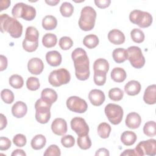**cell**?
I'll return each mask as SVG.
<instances>
[{"mask_svg":"<svg viewBox=\"0 0 156 156\" xmlns=\"http://www.w3.org/2000/svg\"><path fill=\"white\" fill-rule=\"evenodd\" d=\"M71 57L76 77L80 80H87L90 76V62L86 51L81 48H77L73 51Z\"/></svg>","mask_w":156,"mask_h":156,"instance_id":"6da1fadb","label":"cell"},{"mask_svg":"<svg viewBox=\"0 0 156 156\" xmlns=\"http://www.w3.org/2000/svg\"><path fill=\"white\" fill-rule=\"evenodd\" d=\"M1 32H7L14 38H20L23 33L22 24L15 18L9 16L7 14H1L0 16Z\"/></svg>","mask_w":156,"mask_h":156,"instance_id":"7a4b0ae2","label":"cell"},{"mask_svg":"<svg viewBox=\"0 0 156 156\" xmlns=\"http://www.w3.org/2000/svg\"><path fill=\"white\" fill-rule=\"evenodd\" d=\"M96 18V12L95 10L90 6L84 7L81 10L79 20V27L84 31L92 30L94 27Z\"/></svg>","mask_w":156,"mask_h":156,"instance_id":"3957f363","label":"cell"},{"mask_svg":"<svg viewBox=\"0 0 156 156\" xmlns=\"http://www.w3.org/2000/svg\"><path fill=\"white\" fill-rule=\"evenodd\" d=\"M12 14L15 18H21L26 21H32L36 16V10L31 5L18 2L13 6Z\"/></svg>","mask_w":156,"mask_h":156,"instance_id":"277c9868","label":"cell"},{"mask_svg":"<svg viewBox=\"0 0 156 156\" xmlns=\"http://www.w3.org/2000/svg\"><path fill=\"white\" fill-rule=\"evenodd\" d=\"M51 104L46 102L43 99H38L35 104V119L41 124L47 123L51 118L50 109Z\"/></svg>","mask_w":156,"mask_h":156,"instance_id":"5b68a950","label":"cell"},{"mask_svg":"<svg viewBox=\"0 0 156 156\" xmlns=\"http://www.w3.org/2000/svg\"><path fill=\"white\" fill-rule=\"evenodd\" d=\"M129 20L132 23L141 28L148 27L152 23V15L148 12L140 10L132 11L129 15Z\"/></svg>","mask_w":156,"mask_h":156,"instance_id":"8992f818","label":"cell"},{"mask_svg":"<svg viewBox=\"0 0 156 156\" xmlns=\"http://www.w3.org/2000/svg\"><path fill=\"white\" fill-rule=\"evenodd\" d=\"M71 79L69 71L65 68H60L52 71L49 77L48 80L51 85L55 87H60L68 83Z\"/></svg>","mask_w":156,"mask_h":156,"instance_id":"52a82bcc","label":"cell"},{"mask_svg":"<svg viewBox=\"0 0 156 156\" xmlns=\"http://www.w3.org/2000/svg\"><path fill=\"white\" fill-rule=\"evenodd\" d=\"M127 59L131 65L137 69L141 68L145 64V58L143 55L141 49L135 46H130L127 48Z\"/></svg>","mask_w":156,"mask_h":156,"instance_id":"ba28073f","label":"cell"},{"mask_svg":"<svg viewBox=\"0 0 156 156\" xmlns=\"http://www.w3.org/2000/svg\"><path fill=\"white\" fill-rule=\"evenodd\" d=\"M105 114L108 121L113 125L119 124L123 116V110L122 107L115 104H108L105 107Z\"/></svg>","mask_w":156,"mask_h":156,"instance_id":"9c48e42d","label":"cell"},{"mask_svg":"<svg viewBox=\"0 0 156 156\" xmlns=\"http://www.w3.org/2000/svg\"><path fill=\"white\" fill-rule=\"evenodd\" d=\"M134 150L136 155H147L154 156L156 154V141L155 139L142 141L138 144Z\"/></svg>","mask_w":156,"mask_h":156,"instance_id":"30bf717a","label":"cell"},{"mask_svg":"<svg viewBox=\"0 0 156 156\" xmlns=\"http://www.w3.org/2000/svg\"><path fill=\"white\" fill-rule=\"evenodd\" d=\"M66 106L68 108L76 113H82L87 111L88 108V105L86 101L76 96H73L66 100Z\"/></svg>","mask_w":156,"mask_h":156,"instance_id":"8fae6325","label":"cell"},{"mask_svg":"<svg viewBox=\"0 0 156 156\" xmlns=\"http://www.w3.org/2000/svg\"><path fill=\"white\" fill-rule=\"evenodd\" d=\"M71 127L79 136L87 135L89 132V127L85 120L80 117H74L71 121Z\"/></svg>","mask_w":156,"mask_h":156,"instance_id":"7c38bea8","label":"cell"},{"mask_svg":"<svg viewBox=\"0 0 156 156\" xmlns=\"http://www.w3.org/2000/svg\"><path fill=\"white\" fill-rule=\"evenodd\" d=\"M51 129L54 133L59 136H63L67 132V124L66 121L60 118L55 119L51 124Z\"/></svg>","mask_w":156,"mask_h":156,"instance_id":"4fadbf2b","label":"cell"},{"mask_svg":"<svg viewBox=\"0 0 156 156\" xmlns=\"http://www.w3.org/2000/svg\"><path fill=\"white\" fill-rule=\"evenodd\" d=\"M27 69L31 74L38 75L41 73L44 69V63L39 58H32L28 62Z\"/></svg>","mask_w":156,"mask_h":156,"instance_id":"5bb4252c","label":"cell"},{"mask_svg":"<svg viewBox=\"0 0 156 156\" xmlns=\"http://www.w3.org/2000/svg\"><path fill=\"white\" fill-rule=\"evenodd\" d=\"M105 98V97L104 92L100 90H92L88 94V99L90 102L94 106L101 105L104 103Z\"/></svg>","mask_w":156,"mask_h":156,"instance_id":"9a60e30c","label":"cell"},{"mask_svg":"<svg viewBox=\"0 0 156 156\" xmlns=\"http://www.w3.org/2000/svg\"><path fill=\"white\" fill-rule=\"evenodd\" d=\"M126 125L130 129H135L140 127L141 122V118L139 114L136 112L129 113L125 120Z\"/></svg>","mask_w":156,"mask_h":156,"instance_id":"2e32d148","label":"cell"},{"mask_svg":"<svg viewBox=\"0 0 156 156\" xmlns=\"http://www.w3.org/2000/svg\"><path fill=\"white\" fill-rule=\"evenodd\" d=\"M108 39L114 44H121L125 41V35L119 30L115 29L108 32Z\"/></svg>","mask_w":156,"mask_h":156,"instance_id":"e0dca14e","label":"cell"},{"mask_svg":"<svg viewBox=\"0 0 156 156\" xmlns=\"http://www.w3.org/2000/svg\"><path fill=\"white\" fill-rule=\"evenodd\" d=\"M144 101L149 105L155 104L156 102V85L155 84L148 86L145 90L144 96Z\"/></svg>","mask_w":156,"mask_h":156,"instance_id":"ac0fdd59","label":"cell"},{"mask_svg":"<svg viewBox=\"0 0 156 156\" xmlns=\"http://www.w3.org/2000/svg\"><path fill=\"white\" fill-rule=\"evenodd\" d=\"M27 105L22 101H17L12 107V115L17 118H21L24 116L27 113Z\"/></svg>","mask_w":156,"mask_h":156,"instance_id":"d6986e66","label":"cell"},{"mask_svg":"<svg viewBox=\"0 0 156 156\" xmlns=\"http://www.w3.org/2000/svg\"><path fill=\"white\" fill-rule=\"evenodd\" d=\"M46 60L48 63L52 66H57L62 62V55L57 51H49L46 54Z\"/></svg>","mask_w":156,"mask_h":156,"instance_id":"ffe728a7","label":"cell"},{"mask_svg":"<svg viewBox=\"0 0 156 156\" xmlns=\"http://www.w3.org/2000/svg\"><path fill=\"white\" fill-rule=\"evenodd\" d=\"M140 90L141 84L136 80H130L124 86V91L129 96H135L140 92Z\"/></svg>","mask_w":156,"mask_h":156,"instance_id":"44dd1931","label":"cell"},{"mask_svg":"<svg viewBox=\"0 0 156 156\" xmlns=\"http://www.w3.org/2000/svg\"><path fill=\"white\" fill-rule=\"evenodd\" d=\"M41 98L46 102L52 104L57 99V94L55 90L51 88H45L42 90Z\"/></svg>","mask_w":156,"mask_h":156,"instance_id":"7402d4cb","label":"cell"},{"mask_svg":"<svg viewBox=\"0 0 156 156\" xmlns=\"http://www.w3.org/2000/svg\"><path fill=\"white\" fill-rule=\"evenodd\" d=\"M111 78L116 82L120 83L125 80L127 77V74L125 70L120 67L114 68L111 71Z\"/></svg>","mask_w":156,"mask_h":156,"instance_id":"603a6c76","label":"cell"},{"mask_svg":"<svg viewBox=\"0 0 156 156\" xmlns=\"http://www.w3.org/2000/svg\"><path fill=\"white\" fill-rule=\"evenodd\" d=\"M136 135L132 131L127 130L124 132L121 136V142L126 146H132L136 141Z\"/></svg>","mask_w":156,"mask_h":156,"instance_id":"cb8c5ba5","label":"cell"},{"mask_svg":"<svg viewBox=\"0 0 156 156\" xmlns=\"http://www.w3.org/2000/svg\"><path fill=\"white\" fill-rule=\"evenodd\" d=\"M57 25V20L56 18L52 15L45 16L42 20V26L46 30H51L54 29Z\"/></svg>","mask_w":156,"mask_h":156,"instance_id":"d4e9b609","label":"cell"},{"mask_svg":"<svg viewBox=\"0 0 156 156\" xmlns=\"http://www.w3.org/2000/svg\"><path fill=\"white\" fill-rule=\"evenodd\" d=\"M112 57L115 62L117 63H122L127 59V51L121 48H116L113 50L112 52Z\"/></svg>","mask_w":156,"mask_h":156,"instance_id":"484cf974","label":"cell"},{"mask_svg":"<svg viewBox=\"0 0 156 156\" xmlns=\"http://www.w3.org/2000/svg\"><path fill=\"white\" fill-rule=\"evenodd\" d=\"M46 143V139L45 136L41 134L35 135L31 140L30 145L32 149L35 150H39L44 147Z\"/></svg>","mask_w":156,"mask_h":156,"instance_id":"4316f807","label":"cell"},{"mask_svg":"<svg viewBox=\"0 0 156 156\" xmlns=\"http://www.w3.org/2000/svg\"><path fill=\"white\" fill-rule=\"evenodd\" d=\"M94 71H103L107 73L109 69V64L107 60L104 58H98L93 64Z\"/></svg>","mask_w":156,"mask_h":156,"instance_id":"83f0119b","label":"cell"},{"mask_svg":"<svg viewBox=\"0 0 156 156\" xmlns=\"http://www.w3.org/2000/svg\"><path fill=\"white\" fill-rule=\"evenodd\" d=\"M57 36L51 33H47L44 35L42 38V43L46 48H50L55 46L57 44Z\"/></svg>","mask_w":156,"mask_h":156,"instance_id":"f1b7e54d","label":"cell"},{"mask_svg":"<svg viewBox=\"0 0 156 156\" xmlns=\"http://www.w3.org/2000/svg\"><path fill=\"white\" fill-rule=\"evenodd\" d=\"M38 37L39 33L35 27L29 26L26 29L24 38L25 40L30 42H38Z\"/></svg>","mask_w":156,"mask_h":156,"instance_id":"f546056e","label":"cell"},{"mask_svg":"<svg viewBox=\"0 0 156 156\" xmlns=\"http://www.w3.org/2000/svg\"><path fill=\"white\" fill-rule=\"evenodd\" d=\"M98 37L94 34L86 35L83 40V44L88 49H93L99 44Z\"/></svg>","mask_w":156,"mask_h":156,"instance_id":"4dcf8cb0","label":"cell"},{"mask_svg":"<svg viewBox=\"0 0 156 156\" xmlns=\"http://www.w3.org/2000/svg\"><path fill=\"white\" fill-rule=\"evenodd\" d=\"M98 133L102 138H107L111 132L110 126L106 122H101L98 127Z\"/></svg>","mask_w":156,"mask_h":156,"instance_id":"1f68e13d","label":"cell"},{"mask_svg":"<svg viewBox=\"0 0 156 156\" xmlns=\"http://www.w3.org/2000/svg\"><path fill=\"white\" fill-rule=\"evenodd\" d=\"M143 132L147 136H154L156 135L155 122L154 121H151L145 123L143 127Z\"/></svg>","mask_w":156,"mask_h":156,"instance_id":"d6a6232c","label":"cell"},{"mask_svg":"<svg viewBox=\"0 0 156 156\" xmlns=\"http://www.w3.org/2000/svg\"><path fill=\"white\" fill-rule=\"evenodd\" d=\"M9 82L10 86L15 89L21 88L24 84L23 77L18 74H13L9 78Z\"/></svg>","mask_w":156,"mask_h":156,"instance_id":"836d02e7","label":"cell"},{"mask_svg":"<svg viewBox=\"0 0 156 156\" xmlns=\"http://www.w3.org/2000/svg\"><path fill=\"white\" fill-rule=\"evenodd\" d=\"M60 12L63 16L69 17L74 12V7L71 3L64 2L60 7Z\"/></svg>","mask_w":156,"mask_h":156,"instance_id":"e575fe53","label":"cell"},{"mask_svg":"<svg viewBox=\"0 0 156 156\" xmlns=\"http://www.w3.org/2000/svg\"><path fill=\"white\" fill-rule=\"evenodd\" d=\"M77 143L78 146L83 150H87L91 146V141L88 135L79 136Z\"/></svg>","mask_w":156,"mask_h":156,"instance_id":"d590c367","label":"cell"},{"mask_svg":"<svg viewBox=\"0 0 156 156\" xmlns=\"http://www.w3.org/2000/svg\"><path fill=\"white\" fill-rule=\"evenodd\" d=\"M130 37L132 40L136 43H141L144 40V32L140 29L135 28L132 30L130 32Z\"/></svg>","mask_w":156,"mask_h":156,"instance_id":"8d00e7d4","label":"cell"},{"mask_svg":"<svg viewBox=\"0 0 156 156\" xmlns=\"http://www.w3.org/2000/svg\"><path fill=\"white\" fill-rule=\"evenodd\" d=\"M124 96V92L119 88H113L108 91L109 98L114 101H121Z\"/></svg>","mask_w":156,"mask_h":156,"instance_id":"74e56055","label":"cell"},{"mask_svg":"<svg viewBox=\"0 0 156 156\" xmlns=\"http://www.w3.org/2000/svg\"><path fill=\"white\" fill-rule=\"evenodd\" d=\"M107 73L103 71H94L93 80L96 85L98 86L104 85L106 82Z\"/></svg>","mask_w":156,"mask_h":156,"instance_id":"f35d334b","label":"cell"},{"mask_svg":"<svg viewBox=\"0 0 156 156\" xmlns=\"http://www.w3.org/2000/svg\"><path fill=\"white\" fill-rule=\"evenodd\" d=\"M40 84L38 78L35 77H30L27 79L26 87L31 91L37 90L40 88Z\"/></svg>","mask_w":156,"mask_h":156,"instance_id":"ab89813d","label":"cell"},{"mask_svg":"<svg viewBox=\"0 0 156 156\" xmlns=\"http://www.w3.org/2000/svg\"><path fill=\"white\" fill-rule=\"evenodd\" d=\"M1 97L2 101L6 104H11L14 100V94L13 92L9 89H4L1 91Z\"/></svg>","mask_w":156,"mask_h":156,"instance_id":"60d3db41","label":"cell"},{"mask_svg":"<svg viewBox=\"0 0 156 156\" xmlns=\"http://www.w3.org/2000/svg\"><path fill=\"white\" fill-rule=\"evenodd\" d=\"M59 46L63 50L69 49L73 45L72 39L69 37H62L59 40Z\"/></svg>","mask_w":156,"mask_h":156,"instance_id":"b9f144b4","label":"cell"},{"mask_svg":"<svg viewBox=\"0 0 156 156\" xmlns=\"http://www.w3.org/2000/svg\"><path fill=\"white\" fill-rule=\"evenodd\" d=\"M61 143L65 147L69 148L74 145L75 139L71 135H65L61 138Z\"/></svg>","mask_w":156,"mask_h":156,"instance_id":"7bdbcfd3","label":"cell"},{"mask_svg":"<svg viewBox=\"0 0 156 156\" xmlns=\"http://www.w3.org/2000/svg\"><path fill=\"white\" fill-rule=\"evenodd\" d=\"M23 48L27 52H32L35 51L38 46V42H30L25 39H24L23 41Z\"/></svg>","mask_w":156,"mask_h":156,"instance_id":"ee69618b","label":"cell"},{"mask_svg":"<svg viewBox=\"0 0 156 156\" xmlns=\"http://www.w3.org/2000/svg\"><path fill=\"white\" fill-rule=\"evenodd\" d=\"M61 152L60 148L55 144H52L49 146L44 153V155H53V156H60Z\"/></svg>","mask_w":156,"mask_h":156,"instance_id":"f6af8a7d","label":"cell"},{"mask_svg":"<svg viewBox=\"0 0 156 156\" xmlns=\"http://www.w3.org/2000/svg\"><path fill=\"white\" fill-rule=\"evenodd\" d=\"M14 144L18 147H23L26 145L27 140L26 136L21 133L16 134L13 138Z\"/></svg>","mask_w":156,"mask_h":156,"instance_id":"bcb514c9","label":"cell"},{"mask_svg":"<svg viewBox=\"0 0 156 156\" xmlns=\"http://www.w3.org/2000/svg\"><path fill=\"white\" fill-rule=\"evenodd\" d=\"M11 146L10 140L6 137L1 136L0 138V150L6 151Z\"/></svg>","mask_w":156,"mask_h":156,"instance_id":"7dc6e473","label":"cell"},{"mask_svg":"<svg viewBox=\"0 0 156 156\" xmlns=\"http://www.w3.org/2000/svg\"><path fill=\"white\" fill-rule=\"evenodd\" d=\"M94 3L100 9H105L108 7L110 3V0H95Z\"/></svg>","mask_w":156,"mask_h":156,"instance_id":"c3c4849f","label":"cell"},{"mask_svg":"<svg viewBox=\"0 0 156 156\" xmlns=\"http://www.w3.org/2000/svg\"><path fill=\"white\" fill-rule=\"evenodd\" d=\"M0 60H1V65H0V71H2L5 69L7 67V59L6 57L3 55H0Z\"/></svg>","mask_w":156,"mask_h":156,"instance_id":"681fc988","label":"cell"},{"mask_svg":"<svg viewBox=\"0 0 156 156\" xmlns=\"http://www.w3.org/2000/svg\"><path fill=\"white\" fill-rule=\"evenodd\" d=\"M10 1L9 0H2L0 1V12L7 9L10 5Z\"/></svg>","mask_w":156,"mask_h":156,"instance_id":"f907efd6","label":"cell"},{"mask_svg":"<svg viewBox=\"0 0 156 156\" xmlns=\"http://www.w3.org/2000/svg\"><path fill=\"white\" fill-rule=\"evenodd\" d=\"M110 155L109 151L105 149V148H100L95 153V155H105V156H108Z\"/></svg>","mask_w":156,"mask_h":156,"instance_id":"816d5d0a","label":"cell"},{"mask_svg":"<svg viewBox=\"0 0 156 156\" xmlns=\"http://www.w3.org/2000/svg\"><path fill=\"white\" fill-rule=\"evenodd\" d=\"M1 117H0V124H1V127H0V130H2V129H4L6 126H7V118L6 117L2 114V113H1Z\"/></svg>","mask_w":156,"mask_h":156,"instance_id":"f5cc1de1","label":"cell"},{"mask_svg":"<svg viewBox=\"0 0 156 156\" xmlns=\"http://www.w3.org/2000/svg\"><path fill=\"white\" fill-rule=\"evenodd\" d=\"M121 155H125V156H129V155H136L134 149H126L125 151H124V152L122 153L121 154Z\"/></svg>","mask_w":156,"mask_h":156,"instance_id":"db71d44e","label":"cell"},{"mask_svg":"<svg viewBox=\"0 0 156 156\" xmlns=\"http://www.w3.org/2000/svg\"><path fill=\"white\" fill-rule=\"evenodd\" d=\"M12 156H15V155H21V156H26V154L24 152V151L22 149H15L13 151V152L11 154Z\"/></svg>","mask_w":156,"mask_h":156,"instance_id":"11a10c76","label":"cell"},{"mask_svg":"<svg viewBox=\"0 0 156 156\" xmlns=\"http://www.w3.org/2000/svg\"><path fill=\"white\" fill-rule=\"evenodd\" d=\"M60 1L59 0H49V1H47L46 0L45 1V2L46 4H48V5H51V6H53V5H56L58 3H59Z\"/></svg>","mask_w":156,"mask_h":156,"instance_id":"9f6ffc18","label":"cell"}]
</instances>
